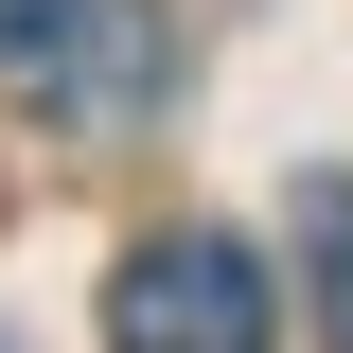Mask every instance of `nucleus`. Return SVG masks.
<instances>
[{
	"label": "nucleus",
	"instance_id": "obj_4",
	"mask_svg": "<svg viewBox=\"0 0 353 353\" xmlns=\"http://www.w3.org/2000/svg\"><path fill=\"white\" fill-rule=\"evenodd\" d=\"M53 18H71V0H0V53L36 71V36H53Z\"/></svg>",
	"mask_w": 353,
	"mask_h": 353
},
{
	"label": "nucleus",
	"instance_id": "obj_1",
	"mask_svg": "<svg viewBox=\"0 0 353 353\" xmlns=\"http://www.w3.org/2000/svg\"><path fill=\"white\" fill-rule=\"evenodd\" d=\"M265 336L283 318H265V265L230 230H141L106 265V353H265Z\"/></svg>",
	"mask_w": 353,
	"mask_h": 353
},
{
	"label": "nucleus",
	"instance_id": "obj_2",
	"mask_svg": "<svg viewBox=\"0 0 353 353\" xmlns=\"http://www.w3.org/2000/svg\"><path fill=\"white\" fill-rule=\"evenodd\" d=\"M36 88L71 106V124H124L141 88H159V36H141L124 0H88V36H36Z\"/></svg>",
	"mask_w": 353,
	"mask_h": 353
},
{
	"label": "nucleus",
	"instance_id": "obj_3",
	"mask_svg": "<svg viewBox=\"0 0 353 353\" xmlns=\"http://www.w3.org/2000/svg\"><path fill=\"white\" fill-rule=\"evenodd\" d=\"M301 265H318V336L353 353V176H301Z\"/></svg>",
	"mask_w": 353,
	"mask_h": 353
}]
</instances>
